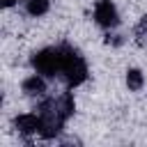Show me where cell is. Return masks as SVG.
Listing matches in <instances>:
<instances>
[{
    "instance_id": "cell-8",
    "label": "cell",
    "mask_w": 147,
    "mask_h": 147,
    "mask_svg": "<svg viewBox=\"0 0 147 147\" xmlns=\"http://www.w3.org/2000/svg\"><path fill=\"white\" fill-rule=\"evenodd\" d=\"M138 39H140L142 44L147 41V16H145V18L140 21V25H138Z\"/></svg>"
},
{
    "instance_id": "cell-6",
    "label": "cell",
    "mask_w": 147,
    "mask_h": 147,
    "mask_svg": "<svg viewBox=\"0 0 147 147\" xmlns=\"http://www.w3.org/2000/svg\"><path fill=\"white\" fill-rule=\"evenodd\" d=\"M23 7L30 16H44L48 11V0H23Z\"/></svg>"
},
{
    "instance_id": "cell-4",
    "label": "cell",
    "mask_w": 147,
    "mask_h": 147,
    "mask_svg": "<svg viewBox=\"0 0 147 147\" xmlns=\"http://www.w3.org/2000/svg\"><path fill=\"white\" fill-rule=\"evenodd\" d=\"M14 126L21 131V133H39L41 136V129H44V119L39 113H25V115H18L14 119Z\"/></svg>"
},
{
    "instance_id": "cell-5",
    "label": "cell",
    "mask_w": 147,
    "mask_h": 147,
    "mask_svg": "<svg viewBox=\"0 0 147 147\" xmlns=\"http://www.w3.org/2000/svg\"><path fill=\"white\" fill-rule=\"evenodd\" d=\"M21 90H23L28 96H44V92H46V80H44L41 74H32V76H28V78L21 83Z\"/></svg>"
},
{
    "instance_id": "cell-1",
    "label": "cell",
    "mask_w": 147,
    "mask_h": 147,
    "mask_svg": "<svg viewBox=\"0 0 147 147\" xmlns=\"http://www.w3.org/2000/svg\"><path fill=\"white\" fill-rule=\"evenodd\" d=\"M62 48V69H60V76L64 78V83L69 87H76L80 83L87 80V62L83 60V55L69 46V44H60Z\"/></svg>"
},
{
    "instance_id": "cell-9",
    "label": "cell",
    "mask_w": 147,
    "mask_h": 147,
    "mask_svg": "<svg viewBox=\"0 0 147 147\" xmlns=\"http://www.w3.org/2000/svg\"><path fill=\"white\" fill-rule=\"evenodd\" d=\"M16 2H18V0H2V5H5V7H11V5H16Z\"/></svg>"
},
{
    "instance_id": "cell-2",
    "label": "cell",
    "mask_w": 147,
    "mask_h": 147,
    "mask_svg": "<svg viewBox=\"0 0 147 147\" xmlns=\"http://www.w3.org/2000/svg\"><path fill=\"white\" fill-rule=\"evenodd\" d=\"M32 67L37 74H41L44 78H53L60 74L62 69V48L60 46H51V48H41L32 55Z\"/></svg>"
},
{
    "instance_id": "cell-3",
    "label": "cell",
    "mask_w": 147,
    "mask_h": 147,
    "mask_svg": "<svg viewBox=\"0 0 147 147\" xmlns=\"http://www.w3.org/2000/svg\"><path fill=\"white\" fill-rule=\"evenodd\" d=\"M94 21H96V25H101L106 30H113L119 25V14H117V7L113 5V0H96Z\"/></svg>"
},
{
    "instance_id": "cell-7",
    "label": "cell",
    "mask_w": 147,
    "mask_h": 147,
    "mask_svg": "<svg viewBox=\"0 0 147 147\" xmlns=\"http://www.w3.org/2000/svg\"><path fill=\"white\" fill-rule=\"evenodd\" d=\"M126 85H129V90L138 92V90L145 85V76H142V71H140V69H129V71H126Z\"/></svg>"
}]
</instances>
